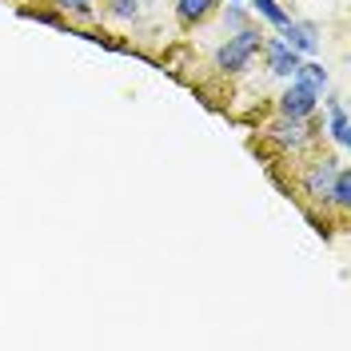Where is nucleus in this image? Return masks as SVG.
Listing matches in <instances>:
<instances>
[{
    "label": "nucleus",
    "instance_id": "f257e3e1",
    "mask_svg": "<svg viewBox=\"0 0 351 351\" xmlns=\"http://www.w3.org/2000/svg\"><path fill=\"white\" fill-rule=\"evenodd\" d=\"M260 44H263V36L256 32V28H240V32H236V36L216 52V64L228 68V72H240V68H247L252 52H256Z\"/></svg>",
    "mask_w": 351,
    "mask_h": 351
},
{
    "label": "nucleus",
    "instance_id": "f03ea898",
    "mask_svg": "<svg viewBox=\"0 0 351 351\" xmlns=\"http://www.w3.org/2000/svg\"><path fill=\"white\" fill-rule=\"evenodd\" d=\"M315 100H319V92H311V88H304L295 80V84L280 96V112H284V116H311Z\"/></svg>",
    "mask_w": 351,
    "mask_h": 351
},
{
    "label": "nucleus",
    "instance_id": "7ed1b4c3",
    "mask_svg": "<svg viewBox=\"0 0 351 351\" xmlns=\"http://www.w3.org/2000/svg\"><path fill=\"white\" fill-rule=\"evenodd\" d=\"M267 68L276 72V76H295V68H300V52L295 48H287L284 40H267Z\"/></svg>",
    "mask_w": 351,
    "mask_h": 351
},
{
    "label": "nucleus",
    "instance_id": "20e7f679",
    "mask_svg": "<svg viewBox=\"0 0 351 351\" xmlns=\"http://www.w3.org/2000/svg\"><path fill=\"white\" fill-rule=\"evenodd\" d=\"M335 172H339V164H335V160H324V164H315V168L307 172V196L328 199L331 184H335Z\"/></svg>",
    "mask_w": 351,
    "mask_h": 351
},
{
    "label": "nucleus",
    "instance_id": "39448f33",
    "mask_svg": "<svg viewBox=\"0 0 351 351\" xmlns=\"http://www.w3.org/2000/svg\"><path fill=\"white\" fill-rule=\"evenodd\" d=\"M284 44L295 48V52H315L319 48V36H315V24H284Z\"/></svg>",
    "mask_w": 351,
    "mask_h": 351
},
{
    "label": "nucleus",
    "instance_id": "423d86ee",
    "mask_svg": "<svg viewBox=\"0 0 351 351\" xmlns=\"http://www.w3.org/2000/svg\"><path fill=\"white\" fill-rule=\"evenodd\" d=\"M271 136H276L280 144H287V148L304 144V140H307V124H304V116H284L280 124H271Z\"/></svg>",
    "mask_w": 351,
    "mask_h": 351
},
{
    "label": "nucleus",
    "instance_id": "0eeeda50",
    "mask_svg": "<svg viewBox=\"0 0 351 351\" xmlns=\"http://www.w3.org/2000/svg\"><path fill=\"white\" fill-rule=\"evenodd\" d=\"M295 80H300L304 88H311V92H324V88H328V68L324 64H304V60H300Z\"/></svg>",
    "mask_w": 351,
    "mask_h": 351
},
{
    "label": "nucleus",
    "instance_id": "6e6552de",
    "mask_svg": "<svg viewBox=\"0 0 351 351\" xmlns=\"http://www.w3.org/2000/svg\"><path fill=\"white\" fill-rule=\"evenodd\" d=\"M331 140L339 144V148H348L351 144V132H348V112L339 100H331Z\"/></svg>",
    "mask_w": 351,
    "mask_h": 351
},
{
    "label": "nucleus",
    "instance_id": "1a4fd4ad",
    "mask_svg": "<svg viewBox=\"0 0 351 351\" xmlns=\"http://www.w3.org/2000/svg\"><path fill=\"white\" fill-rule=\"evenodd\" d=\"M212 4H216V0H180V8H176V12H180V21H184V24H192V21H199V16H208V12H212Z\"/></svg>",
    "mask_w": 351,
    "mask_h": 351
},
{
    "label": "nucleus",
    "instance_id": "9d476101",
    "mask_svg": "<svg viewBox=\"0 0 351 351\" xmlns=\"http://www.w3.org/2000/svg\"><path fill=\"white\" fill-rule=\"evenodd\" d=\"M328 196L335 199L339 208H348V204H351V176L343 172V168L335 172V184H331V192H328Z\"/></svg>",
    "mask_w": 351,
    "mask_h": 351
},
{
    "label": "nucleus",
    "instance_id": "9b49d317",
    "mask_svg": "<svg viewBox=\"0 0 351 351\" xmlns=\"http://www.w3.org/2000/svg\"><path fill=\"white\" fill-rule=\"evenodd\" d=\"M252 8L260 12L263 21L280 24V28H284V24H287V12H284V8H280V4H276V0H252Z\"/></svg>",
    "mask_w": 351,
    "mask_h": 351
},
{
    "label": "nucleus",
    "instance_id": "f8f14e48",
    "mask_svg": "<svg viewBox=\"0 0 351 351\" xmlns=\"http://www.w3.org/2000/svg\"><path fill=\"white\" fill-rule=\"evenodd\" d=\"M112 12L116 16H136L140 12V0H112Z\"/></svg>",
    "mask_w": 351,
    "mask_h": 351
},
{
    "label": "nucleus",
    "instance_id": "ddd939ff",
    "mask_svg": "<svg viewBox=\"0 0 351 351\" xmlns=\"http://www.w3.org/2000/svg\"><path fill=\"white\" fill-rule=\"evenodd\" d=\"M228 24H232L236 32H240V28H243V12H240V8H232V12H228Z\"/></svg>",
    "mask_w": 351,
    "mask_h": 351
},
{
    "label": "nucleus",
    "instance_id": "4468645a",
    "mask_svg": "<svg viewBox=\"0 0 351 351\" xmlns=\"http://www.w3.org/2000/svg\"><path fill=\"white\" fill-rule=\"evenodd\" d=\"M60 4H68V8H76V12H88V8H92V0H60Z\"/></svg>",
    "mask_w": 351,
    "mask_h": 351
},
{
    "label": "nucleus",
    "instance_id": "2eb2a0df",
    "mask_svg": "<svg viewBox=\"0 0 351 351\" xmlns=\"http://www.w3.org/2000/svg\"><path fill=\"white\" fill-rule=\"evenodd\" d=\"M140 4H144V0H140Z\"/></svg>",
    "mask_w": 351,
    "mask_h": 351
}]
</instances>
